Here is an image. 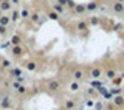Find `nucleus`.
<instances>
[{
	"mask_svg": "<svg viewBox=\"0 0 124 110\" xmlns=\"http://www.w3.org/2000/svg\"><path fill=\"white\" fill-rule=\"evenodd\" d=\"M11 2H13L14 5H17V3H19V0H11Z\"/></svg>",
	"mask_w": 124,
	"mask_h": 110,
	"instance_id": "58836bf2",
	"label": "nucleus"
},
{
	"mask_svg": "<svg viewBox=\"0 0 124 110\" xmlns=\"http://www.w3.org/2000/svg\"><path fill=\"white\" fill-rule=\"evenodd\" d=\"M20 85H22V84H20L19 81H14V82H13V87H14V88H19Z\"/></svg>",
	"mask_w": 124,
	"mask_h": 110,
	"instance_id": "f704fd0d",
	"label": "nucleus"
},
{
	"mask_svg": "<svg viewBox=\"0 0 124 110\" xmlns=\"http://www.w3.org/2000/svg\"><path fill=\"white\" fill-rule=\"evenodd\" d=\"M121 78H115V79L113 81H112V82H113V85H115V87H119V85H121Z\"/></svg>",
	"mask_w": 124,
	"mask_h": 110,
	"instance_id": "5701e85b",
	"label": "nucleus"
},
{
	"mask_svg": "<svg viewBox=\"0 0 124 110\" xmlns=\"http://www.w3.org/2000/svg\"><path fill=\"white\" fill-rule=\"evenodd\" d=\"M48 17L51 19V20H57V14L54 13V11H50V13H48Z\"/></svg>",
	"mask_w": 124,
	"mask_h": 110,
	"instance_id": "a878e982",
	"label": "nucleus"
},
{
	"mask_svg": "<svg viewBox=\"0 0 124 110\" xmlns=\"http://www.w3.org/2000/svg\"><path fill=\"white\" fill-rule=\"evenodd\" d=\"M70 88L73 90V92H76L78 88H79V82H76V81H73L71 84H70Z\"/></svg>",
	"mask_w": 124,
	"mask_h": 110,
	"instance_id": "412c9836",
	"label": "nucleus"
},
{
	"mask_svg": "<svg viewBox=\"0 0 124 110\" xmlns=\"http://www.w3.org/2000/svg\"><path fill=\"white\" fill-rule=\"evenodd\" d=\"M67 6H70V8H75V6H76V3L73 2V0H67Z\"/></svg>",
	"mask_w": 124,
	"mask_h": 110,
	"instance_id": "473e14b6",
	"label": "nucleus"
},
{
	"mask_svg": "<svg viewBox=\"0 0 124 110\" xmlns=\"http://www.w3.org/2000/svg\"><path fill=\"white\" fill-rule=\"evenodd\" d=\"M90 74H92V78H93V79H99V78H101V74H102V70H101V67H95V68H92Z\"/></svg>",
	"mask_w": 124,
	"mask_h": 110,
	"instance_id": "f257e3e1",
	"label": "nucleus"
},
{
	"mask_svg": "<svg viewBox=\"0 0 124 110\" xmlns=\"http://www.w3.org/2000/svg\"><path fill=\"white\" fill-rule=\"evenodd\" d=\"M93 105H95V110H102V109H104V104L99 102V101H98V102H95Z\"/></svg>",
	"mask_w": 124,
	"mask_h": 110,
	"instance_id": "b1692460",
	"label": "nucleus"
},
{
	"mask_svg": "<svg viewBox=\"0 0 124 110\" xmlns=\"http://www.w3.org/2000/svg\"><path fill=\"white\" fill-rule=\"evenodd\" d=\"M9 47H13V45H11V42L8 40V42H5V44H2V45H0V48H9Z\"/></svg>",
	"mask_w": 124,
	"mask_h": 110,
	"instance_id": "2f4dec72",
	"label": "nucleus"
},
{
	"mask_svg": "<svg viewBox=\"0 0 124 110\" xmlns=\"http://www.w3.org/2000/svg\"><path fill=\"white\" fill-rule=\"evenodd\" d=\"M2 65L5 67V68H9V67H11V62L8 61V59H3V61H2Z\"/></svg>",
	"mask_w": 124,
	"mask_h": 110,
	"instance_id": "c85d7f7f",
	"label": "nucleus"
},
{
	"mask_svg": "<svg viewBox=\"0 0 124 110\" xmlns=\"http://www.w3.org/2000/svg\"><path fill=\"white\" fill-rule=\"evenodd\" d=\"M9 22H11V19L8 17V16H2V17H0V26H6L9 25Z\"/></svg>",
	"mask_w": 124,
	"mask_h": 110,
	"instance_id": "6e6552de",
	"label": "nucleus"
},
{
	"mask_svg": "<svg viewBox=\"0 0 124 110\" xmlns=\"http://www.w3.org/2000/svg\"><path fill=\"white\" fill-rule=\"evenodd\" d=\"M11 45L13 47H17V45H20V36H13V39H11Z\"/></svg>",
	"mask_w": 124,
	"mask_h": 110,
	"instance_id": "dca6fc26",
	"label": "nucleus"
},
{
	"mask_svg": "<svg viewBox=\"0 0 124 110\" xmlns=\"http://www.w3.org/2000/svg\"><path fill=\"white\" fill-rule=\"evenodd\" d=\"M98 8H99V5L96 2H90V3L85 5V11H96Z\"/></svg>",
	"mask_w": 124,
	"mask_h": 110,
	"instance_id": "423d86ee",
	"label": "nucleus"
},
{
	"mask_svg": "<svg viewBox=\"0 0 124 110\" xmlns=\"http://www.w3.org/2000/svg\"><path fill=\"white\" fill-rule=\"evenodd\" d=\"M17 19H19V11H17V9H14V11H13V17H11V20L16 22Z\"/></svg>",
	"mask_w": 124,
	"mask_h": 110,
	"instance_id": "cd10ccee",
	"label": "nucleus"
},
{
	"mask_svg": "<svg viewBox=\"0 0 124 110\" xmlns=\"http://www.w3.org/2000/svg\"><path fill=\"white\" fill-rule=\"evenodd\" d=\"M11 9V2H2L0 3V11H9Z\"/></svg>",
	"mask_w": 124,
	"mask_h": 110,
	"instance_id": "9d476101",
	"label": "nucleus"
},
{
	"mask_svg": "<svg viewBox=\"0 0 124 110\" xmlns=\"http://www.w3.org/2000/svg\"><path fill=\"white\" fill-rule=\"evenodd\" d=\"M30 19H31V22H40V17H39V14H31Z\"/></svg>",
	"mask_w": 124,
	"mask_h": 110,
	"instance_id": "4be33fe9",
	"label": "nucleus"
},
{
	"mask_svg": "<svg viewBox=\"0 0 124 110\" xmlns=\"http://www.w3.org/2000/svg\"><path fill=\"white\" fill-rule=\"evenodd\" d=\"M73 76H75V79L78 82L79 79H82V78H84V71H82V70H75V71H73Z\"/></svg>",
	"mask_w": 124,
	"mask_h": 110,
	"instance_id": "1a4fd4ad",
	"label": "nucleus"
},
{
	"mask_svg": "<svg viewBox=\"0 0 124 110\" xmlns=\"http://www.w3.org/2000/svg\"><path fill=\"white\" fill-rule=\"evenodd\" d=\"M0 110H2V107H0Z\"/></svg>",
	"mask_w": 124,
	"mask_h": 110,
	"instance_id": "a18cd8bd",
	"label": "nucleus"
},
{
	"mask_svg": "<svg viewBox=\"0 0 124 110\" xmlns=\"http://www.w3.org/2000/svg\"><path fill=\"white\" fill-rule=\"evenodd\" d=\"M9 73H11V76H14V78H20L22 76V70L20 68H13Z\"/></svg>",
	"mask_w": 124,
	"mask_h": 110,
	"instance_id": "2eb2a0df",
	"label": "nucleus"
},
{
	"mask_svg": "<svg viewBox=\"0 0 124 110\" xmlns=\"http://www.w3.org/2000/svg\"><path fill=\"white\" fill-rule=\"evenodd\" d=\"M57 5H61V6H67V0H57Z\"/></svg>",
	"mask_w": 124,
	"mask_h": 110,
	"instance_id": "72a5a7b5",
	"label": "nucleus"
},
{
	"mask_svg": "<svg viewBox=\"0 0 124 110\" xmlns=\"http://www.w3.org/2000/svg\"><path fill=\"white\" fill-rule=\"evenodd\" d=\"M73 9H75L76 14H82V13H85V5H76Z\"/></svg>",
	"mask_w": 124,
	"mask_h": 110,
	"instance_id": "f8f14e48",
	"label": "nucleus"
},
{
	"mask_svg": "<svg viewBox=\"0 0 124 110\" xmlns=\"http://www.w3.org/2000/svg\"><path fill=\"white\" fill-rule=\"evenodd\" d=\"M110 95H112V96H118V95H121V88H119V87L112 88V90H110Z\"/></svg>",
	"mask_w": 124,
	"mask_h": 110,
	"instance_id": "aec40b11",
	"label": "nucleus"
},
{
	"mask_svg": "<svg viewBox=\"0 0 124 110\" xmlns=\"http://www.w3.org/2000/svg\"><path fill=\"white\" fill-rule=\"evenodd\" d=\"M104 98H106V99H112V98H113V96H112V95H110V92H107V93H106V95H104Z\"/></svg>",
	"mask_w": 124,
	"mask_h": 110,
	"instance_id": "e433bc0d",
	"label": "nucleus"
},
{
	"mask_svg": "<svg viewBox=\"0 0 124 110\" xmlns=\"http://www.w3.org/2000/svg\"><path fill=\"white\" fill-rule=\"evenodd\" d=\"M17 92H19V93H25V92H26V88L23 87V85H20V87L17 88Z\"/></svg>",
	"mask_w": 124,
	"mask_h": 110,
	"instance_id": "c9c22d12",
	"label": "nucleus"
},
{
	"mask_svg": "<svg viewBox=\"0 0 124 110\" xmlns=\"http://www.w3.org/2000/svg\"><path fill=\"white\" fill-rule=\"evenodd\" d=\"M107 78L113 81L115 78H116V71H115V70H107Z\"/></svg>",
	"mask_w": 124,
	"mask_h": 110,
	"instance_id": "6ab92c4d",
	"label": "nucleus"
},
{
	"mask_svg": "<svg viewBox=\"0 0 124 110\" xmlns=\"http://www.w3.org/2000/svg\"><path fill=\"white\" fill-rule=\"evenodd\" d=\"M88 22H90L92 25H98V23H99V19H98V17H92Z\"/></svg>",
	"mask_w": 124,
	"mask_h": 110,
	"instance_id": "c756f323",
	"label": "nucleus"
},
{
	"mask_svg": "<svg viewBox=\"0 0 124 110\" xmlns=\"http://www.w3.org/2000/svg\"><path fill=\"white\" fill-rule=\"evenodd\" d=\"M99 87H104V82H102V81H99V79H93V81L90 82V88L98 90Z\"/></svg>",
	"mask_w": 124,
	"mask_h": 110,
	"instance_id": "7ed1b4c3",
	"label": "nucleus"
},
{
	"mask_svg": "<svg viewBox=\"0 0 124 110\" xmlns=\"http://www.w3.org/2000/svg\"><path fill=\"white\" fill-rule=\"evenodd\" d=\"M9 105H11V102H9V98L5 96V98H3V101H2V104H0V107H2V109H8Z\"/></svg>",
	"mask_w": 124,
	"mask_h": 110,
	"instance_id": "4468645a",
	"label": "nucleus"
},
{
	"mask_svg": "<svg viewBox=\"0 0 124 110\" xmlns=\"http://www.w3.org/2000/svg\"><path fill=\"white\" fill-rule=\"evenodd\" d=\"M116 2H118V3H123V5H124V0H116Z\"/></svg>",
	"mask_w": 124,
	"mask_h": 110,
	"instance_id": "ea45409f",
	"label": "nucleus"
},
{
	"mask_svg": "<svg viewBox=\"0 0 124 110\" xmlns=\"http://www.w3.org/2000/svg\"><path fill=\"white\" fill-rule=\"evenodd\" d=\"M121 30H123V23H115L113 31H121Z\"/></svg>",
	"mask_w": 124,
	"mask_h": 110,
	"instance_id": "7c9ffc66",
	"label": "nucleus"
},
{
	"mask_svg": "<svg viewBox=\"0 0 124 110\" xmlns=\"http://www.w3.org/2000/svg\"><path fill=\"white\" fill-rule=\"evenodd\" d=\"M119 78H121V79H124V73H121V76H119Z\"/></svg>",
	"mask_w": 124,
	"mask_h": 110,
	"instance_id": "79ce46f5",
	"label": "nucleus"
},
{
	"mask_svg": "<svg viewBox=\"0 0 124 110\" xmlns=\"http://www.w3.org/2000/svg\"><path fill=\"white\" fill-rule=\"evenodd\" d=\"M113 102H115L116 107H123V105H124V96H123V95L113 96Z\"/></svg>",
	"mask_w": 124,
	"mask_h": 110,
	"instance_id": "20e7f679",
	"label": "nucleus"
},
{
	"mask_svg": "<svg viewBox=\"0 0 124 110\" xmlns=\"http://www.w3.org/2000/svg\"><path fill=\"white\" fill-rule=\"evenodd\" d=\"M88 28V20H79L76 23V30L78 31H85Z\"/></svg>",
	"mask_w": 124,
	"mask_h": 110,
	"instance_id": "f03ea898",
	"label": "nucleus"
},
{
	"mask_svg": "<svg viewBox=\"0 0 124 110\" xmlns=\"http://www.w3.org/2000/svg\"><path fill=\"white\" fill-rule=\"evenodd\" d=\"M96 92H98V93H99V95H102V96H104V95H106V93L108 92V90H107L106 87H99L98 90H96Z\"/></svg>",
	"mask_w": 124,
	"mask_h": 110,
	"instance_id": "393cba45",
	"label": "nucleus"
},
{
	"mask_svg": "<svg viewBox=\"0 0 124 110\" xmlns=\"http://www.w3.org/2000/svg\"><path fill=\"white\" fill-rule=\"evenodd\" d=\"M2 2H11V0H0V3H2Z\"/></svg>",
	"mask_w": 124,
	"mask_h": 110,
	"instance_id": "a19ab883",
	"label": "nucleus"
},
{
	"mask_svg": "<svg viewBox=\"0 0 124 110\" xmlns=\"http://www.w3.org/2000/svg\"><path fill=\"white\" fill-rule=\"evenodd\" d=\"M76 107V104H75V101H67V102H65V110H73Z\"/></svg>",
	"mask_w": 124,
	"mask_h": 110,
	"instance_id": "f3484780",
	"label": "nucleus"
},
{
	"mask_svg": "<svg viewBox=\"0 0 124 110\" xmlns=\"http://www.w3.org/2000/svg\"><path fill=\"white\" fill-rule=\"evenodd\" d=\"M0 64H2V57H0Z\"/></svg>",
	"mask_w": 124,
	"mask_h": 110,
	"instance_id": "c03bdc74",
	"label": "nucleus"
},
{
	"mask_svg": "<svg viewBox=\"0 0 124 110\" xmlns=\"http://www.w3.org/2000/svg\"><path fill=\"white\" fill-rule=\"evenodd\" d=\"M20 16H22L23 19L30 17V11H28V9H22V11H20Z\"/></svg>",
	"mask_w": 124,
	"mask_h": 110,
	"instance_id": "bb28decb",
	"label": "nucleus"
},
{
	"mask_svg": "<svg viewBox=\"0 0 124 110\" xmlns=\"http://www.w3.org/2000/svg\"><path fill=\"white\" fill-rule=\"evenodd\" d=\"M11 50H13V54H14V56H20L22 51H23L20 45H17V47H11Z\"/></svg>",
	"mask_w": 124,
	"mask_h": 110,
	"instance_id": "9b49d317",
	"label": "nucleus"
},
{
	"mask_svg": "<svg viewBox=\"0 0 124 110\" xmlns=\"http://www.w3.org/2000/svg\"><path fill=\"white\" fill-rule=\"evenodd\" d=\"M0 34H6V28H5V26H0Z\"/></svg>",
	"mask_w": 124,
	"mask_h": 110,
	"instance_id": "4c0bfd02",
	"label": "nucleus"
},
{
	"mask_svg": "<svg viewBox=\"0 0 124 110\" xmlns=\"http://www.w3.org/2000/svg\"><path fill=\"white\" fill-rule=\"evenodd\" d=\"M112 9H113L115 11V13H123V11H124V5H123V3H118V2H115L113 3V5H112Z\"/></svg>",
	"mask_w": 124,
	"mask_h": 110,
	"instance_id": "39448f33",
	"label": "nucleus"
},
{
	"mask_svg": "<svg viewBox=\"0 0 124 110\" xmlns=\"http://www.w3.org/2000/svg\"><path fill=\"white\" fill-rule=\"evenodd\" d=\"M59 87H61L59 81H51V82L48 84V88L51 90V92H56V90H59Z\"/></svg>",
	"mask_w": 124,
	"mask_h": 110,
	"instance_id": "0eeeda50",
	"label": "nucleus"
},
{
	"mask_svg": "<svg viewBox=\"0 0 124 110\" xmlns=\"http://www.w3.org/2000/svg\"><path fill=\"white\" fill-rule=\"evenodd\" d=\"M0 17H2V11H0Z\"/></svg>",
	"mask_w": 124,
	"mask_h": 110,
	"instance_id": "37998d69",
	"label": "nucleus"
},
{
	"mask_svg": "<svg viewBox=\"0 0 124 110\" xmlns=\"http://www.w3.org/2000/svg\"><path fill=\"white\" fill-rule=\"evenodd\" d=\"M53 11H54L56 14H62V13H64V6H61V5H57V3H54V5H53Z\"/></svg>",
	"mask_w": 124,
	"mask_h": 110,
	"instance_id": "ddd939ff",
	"label": "nucleus"
},
{
	"mask_svg": "<svg viewBox=\"0 0 124 110\" xmlns=\"http://www.w3.org/2000/svg\"><path fill=\"white\" fill-rule=\"evenodd\" d=\"M36 68H37L36 62H28V64H26V70H28V71H36Z\"/></svg>",
	"mask_w": 124,
	"mask_h": 110,
	"instance_id": "a211bd4d",
	"label": "nucleus"
}]
</instances>
